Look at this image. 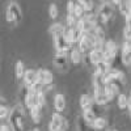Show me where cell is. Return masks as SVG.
Segmentation results:
<instances>
[{"label": "cell", "mask_w": 131, "mask_h": 131, "mask_svg": "<svg viewBox=\"0 0 131 131\" xmlns=\"http://www.w3.org/2000/svg\"><path fill=\"white\" fill-rule=\"evenodd\" d=\"M24 118L25 112L21 105H16L9 113L8 125L10 126L12 131H24Z\"/></svg>", "instance_id": "cell-1"}, {"label": "cell", "mask_w": 131, "mask_h": 131, "mask_svg": "<svg viewBox=\"0 0 131 131\" xmlns=\"http://www.w3.org/2000/svg\"><path fill=\"white\" fill-rule=\"evenodd\" d=\"M93 100L97 105L101 106L109 102L105 94V83L102 76H93Z\"/></svg>", "instance_id": "cell-2"}, {"label": "cell", "mask_w": 131, "mask_h": 131, "mask_svg": "<svg viewBox=\"0 0 131 131\" xmlns=\"http://www.w3.org/2000/svg\"><path fill=\"white\" fill-rule=\"evenodd\" d=\"M114 16V5L112 2H104L97 12V20L98 24H107Z\"/></svg>", "instance_id": "cell-3"}, {"label": "cell", "mask_w": 131, "mask_h": 131, "mask_svg": "<svg viewBox=\"0 0 131 131\" xmlns=\"http://www.w3.org/2000/svg\"><path fill=\"white\" fill-rule=\"evenodd\" d=\"M68 128V122L60 113H54L51 115V121L49 123V130L50 131H67Z\"/></svg>", "instance_id": "cell-4"}, {"label": "cell", "mask_w": 131, "mask_h": 131, "mask_svg": "<svg viewBox=\"0 0 131 131\" xmlns=\"http://www.w3.org/2000/svg\"><path fill=\"white\" fill-rule=\"evenodd\" d=\"M94 46H96V39L92 33L91 34H83L78 43V49L81 51V54L89 52L92 49H94Z\"/></svg>", "instance_id": "cell-5"}, {"label": "cell", "mask_w": 131, "mask_h": 131, "mask_svg": "<svg viewBox=\"0 0 131 131\" xmlns=\"http://www.w3.org/2000/svg\"><path fill=\"white\" fill-rule=\"evenodd\" d=\"M54 47H55L57 54H68V51L72 50V46L68 43L64 36L54 38Z\"/></svg>", "instance_id": "cell-6"}, {"label": "cell", "mask_w": 131, "mask_h": 131, "mask_svg": "<svg viewBox=\"0 0 131 131\" xmlns=\"http://www.w3.org/2000/svg\"><path fill=\"white\" fill-rule=\"evenodd\" d=\"M38 72V83L41 86H51L52 81H54V76L51 73V71L46 70V68H39L37 70Z\"/></svg>", "instance_id": "cell-7"}, {"label": "cell", "mask_w": 131, "mask_h": 131, "mask_svg": "<svg viewBox=\"0 0 131 131\" xmlns=\"http://www.w3.org/2000/svg\"><path fill=\"white\" fill-rule=\"evenodd\" d=\"M96 23H93V21H89L88 18H86L85 16L83 17V18H80L79 21H78V28L83 34H91V33L94 30V28H96Z\"/></svg>", "instance_id": "cell-8"}, {"label": "cell", "mask_w": 131, "mask_h": 131, "mask_svg": "<svg viewBox=\"0 0 131 131\" xmlns=\"http://www.w3.org/2000/svg\"><path fill=\"white\" fill-rule=\"evenodd\" d=\"M81 36H83V33H81L78 28L66 29V33H64V37H66V39L68 41V43H70L71 46L75 45V43H79Z\"/></svg>", "instance_id": "cell-9"}, {"label": "cell", "mask_w": 131, "mask_h": 131, "mask_svg": "<svg viewBox=\"0 0 131 131\" xmlns=\"http://www.w3.org/2000/svg\"><path fill=\"white\" fill-rule=\"evenodd\" d=\"M24 85L26 86H34L38 85V72L36 70H26L24 75Z\"/></svg>", "instance_id": "cell-10"}, {"label": "cell", "mask_w": 131, "mask_h": 131, "mask_svg": "<svg viewBox=\"0 0 131 131\" xmlns=\"http://www.w3.org/2000/svg\"><path fill=\"white\" fill-rule=\"evenodd\" d=\"M54 66L60 71H67L68 68V55L67 54H57L55 58L52 59Z\"/></svg>", "instance_id": "cell-11"}, {"label": "cell", "mask_w": 131, "mask_h": 131, "mask_svg": "<svg viewBox=\"0 0 131 131\" xmlns=\"http://www.w3.org/2000/svg\"><path fill=\"white\" fill-rule=\"evenodd\" d=\"M88 58H89V62L92 66H96L102 63L104 60V50L102 49H92L89 52H88Z\"/></svg>", "instance_id": "cell-12"}, {"label": "cell", "mask_w": 131, "mask_h": 131, "mask_svg": "<svg viewBox=\"0 0 131 131\" xmlns=\"http://www.w3.org/2000/svg\"><path fill=\"white\" fill-rule=\"evenodd\" d=\"M121 59L125 66H131V41H125L122 45Z\"/></svg>", "instance_id": "cell-13"}, {"label": "cell", "mask_w": 131, "mask_h": 131, "mask_svg": "<svg viewBox=\"0 0 131 131\" xmlns=\"http://www.w3.org/2000/svg\"><path fill=\"white\" fill-rule=\"evenodd\" d=\"M104 54L107 57H112L115 59L117 57V54H118V46H117V43L113 41V39H107L105 42V45H104Z\"/></svg>", "instance_id": "cell-14"}, {"label": "cell", "mask_w": 131, "mask_h": 131, "mask_svg": "<svg viewBox=\"0 0 131 131\" xmlns=\"http://www.w3.org/2000/svg\"><path fill=\"white\" fill-rule=\"evenodd\" d=\"M54 107H55V112L60 114L66 110V98L62 93H58L54 97Z\"/></svg>", "instance_id": "cell-15"}, {"label": "cell", "mask_w": 131, "mask_h": 131, "mask_svg": "<svg viewBox=\"0 0 131 131\" xmlns=\"http://www.w3.org/2000/svg\"><path fill=\"white\" fill-rule=\"evenodd\" d=\"M49 33L52 36V38H55V37H60V36H64V33H66V28L63 24H59V23H55V24H52L50 28H49Z\"/></svg>", "instance_id": "cell-16"}, {"label": "cell", "mask_w": 131, "mask_h": 131, "mask_svg": "<svg viewBox=\"0 0 131 131\" xmlns=\"http://www.w3.org/2000/svg\"><path fill=\"white\" fill-rule=\"evenodd\" d=\"M7 9H8L9 12L15 16V18H16L17 23H20L21 18H23V12H21V8H20V5H18L16 2H12V3H9V4H8Z\"/></svg>", "instance_id": "cell-17"}, {"label": "cell", "mask_w": 131, "mask_h": 131, "mask_svg": "<svg viewBox=\"0 0 131 131\" xmlns=\"http://www.w3.org/2000/svg\"><path fill=\"white\" fill-rule=\"evenodd\" d=\"M70 60L75 66H80L83 63V60H84V55L81 54V51L79 49H72L70 51Z\"/></svg>", "instance_id": "cell-18"}, {"label": "cell", "mask_w": 131, "mask_h": 131, "mask_svg": "<svg viewBox=\"0 0 131 131\" xmlns=\"http://www.w3.org/2000/svg\"><path fill=\"white\" fill-rule=\"evenodd\" d=\"M93 104H94V100H93V98H92L89 94L83 93V94L80 96V106H81V109H83V112L92 109Z\"/></svg>", "instance_id": "cell-19"}, {"label": "cell", "mask_w": 131, "mask_h": 131, "mask_svg": "<svg viewBox=\"0 0 131 131\" xmlns=\"http://www.w3.org/2000/svg\"><path fill=\"white\" fill-rule=\"evenodd\" d=\"M29 113L31 117V121L34 123H39L42 121V109L39 106H34V107L29 109Z\"/></svg>", "instance_id": "cell-20"}, {"label": "cell", "mask_w": 131, "mask_h": 131, "mask_svg": "<svg viewBox=\"0 0 131 131\" xmlns=\"http://www.w3.org/2000/svg\"><path fill=\"white\" fill-rule=\"evenodd\" d=\"M25 66L21 60H17L16 62V66H15V75H16V79L17 80H21L24 79V75H25Z\"/></svg>", "instance_id": "cell-21"}, {"label": "cell", "mask_w": 131, "mask_h": 131, "mask_svg": "<svg viewBox=\"0 0 131 131\" xmlns=\"http://www.w3.org/2000/svg\"><path fill=\"white\" fill-rule=\"evenodd\" d=\"M117 104H118V107L121 110H126L128 107V97L125 93H119L117 97Z\"/></svg>", "instance_id": "cell-22"}, {"label": "cell", "mask_w": 131, "mask_h": 131, "mask_svg": "<svg viewBox=\"0 0 131 131\" xmlns=\"http://www.w3.org/2000/svg\"><path fill=\"white\" fill-rule=\"evenodd\" d=\"M92 126H93V128L97 130V131H102V130L106 128V126H107V121H106L105 118H102V117H97V118H96V121L92 123Z\"/></svg>", "instance_id": "cell-23"}, {"label": "cell", "mask_w": 131, "mask_h": 131, "mask_svg": "<svg viewBox=\"0 0 131 131\" xmlns=\"http://www.w3.org/2000/svg\"><path fill=\"white\" fill-rule=\"evenodd\" d=\"M78 3L80 5H83V8L85 10V15L86 13H93V10H94V3H93V0H78Z\"/></svg>", "instance_id": "cell-24"}, {"label": "cell", "mask_w": 131, "mask_h": 131, "mask_svg": "<svg viewBox=\"0 0 131 131\" xmlns=\"http://www.w3.org/2000/svg\"><path fill=\"white\" fill-rule=\"evenodd\" d=\"M78 127H79V128H78L79 131H97V130L93 128V126H92L91 123L86 122L83 117L79 118V121H78Z\"/></svg>", "instance_id": "cell-25"}, {"label": "cell", "mask_w": 131, "mask_h": 131, "mask_svg": "<svg viewBox=\"0 0 131 131\" xmlns=\"http://www.w3.org/2000/svg\"><path fill=\"white\" fill-rule=\"evenodd\" d=\"M118 10H119V13L123 15L125 17L127 15L131 13V7H130V0H123V3L118 7Z\"/></svg>", "instance_id": "cell-26"}, {"label": "cell", "mask_w": 131, "mask_h": 131, "mask_svg": "<svg viewBox=\"0 0 131 131\" xmlns=\"http://www.w3.org/2000/svg\"><path fill=\"white\" fill-rule=\"evenodd\" d=\"M83 118H84L88 123H91V125H92V123L96 121L97 114L92 110V109H89V110H84V112H83Z\"/></svg>", "instance_id": "cell-27"}, {"label": "cell", "mask_w": 131, "mask_h": 131, "mask_svg": "<svg viewBox=\"0 0 131 131\" xmlns=\"http://www.w3.org/2000/svg\"><path fill=\"white\" fill-rule=\"evenodd\" d=\"M105 94H106V98H107V101L110 102L113 98L115 96H118V92L113 88L112 85H109V84H105Z\"/></svg>", "instance_id": "cell-28"}, {"label": "cell", "mask_w": 131, "mask_h": 131, "mask_svg": "<svg viewBox=\"0 0 131 131\" xmlns=\"http://www.w3.org/2000/svg\"><path fill=\"white\" fill-rule=\"evenodd\" d=\"M78 18L75 17V15H67L66 17V26L67 29H71V28H76L78 26Z\"/></svg>", "instance_id": "cell-29"}, {"label": "cell", "mask_w": 131, "mask_h": 131, "mask_svg": "<svg viewBox=\"0 0 131 131\" xmlns=\"http://www.w3.org/2000/svg\"><path fill=\"white\" fill-rule=\"evenodd\" d=\"M110 70L109 67H106V66L104 63H100V64H97L96 66V71H94V75L96 76H105L107 73V71Z\"/></svg>", "instance_id": "cell-30"}, {"label": "cell", "mask_w": 131, "mask_h": 131, "mask_svg": "<svg viewBox=\"0 0 131 131\" xmlns=\"http://www.w3.org/2000/svg\"><path fill=\"white\" fill-rule=\"evenodd\" d=\"M73 15H75V17L78 18V20L83 18V17L85 16V10H84L83 5H80L79 3H76V5H75V12H73Z\"/></svg>", "instance_id": "cell-31"}, {"label": "cell", "mask_w": 131, "mask_h": 131, "mask_svg": "<svg viewBox=\"0 0 131 131\" xmlns=\"http://www.w3.org/2000/svg\"><path fill=\"white\" fill-rule=\"evenodd\" d=\"M49 15H50V17L52 18V20H55L57 17H58V15H59V10H58V7H57V4H50V7H49Z\"/></svg>", "instance_id": "cell-32"}, {"label": "cell", "mask_w": 131, "mask_h": 131, "mask_svg": "<svg viewBox=\"0 0 131 131\" xmlns=\"http://www.w3.org/2000/svg\"><path fill=\"white\" fill-rule=\"evenodd\" d=\"M45 105H46V97H45V92H43V89H41V91L38 92V106L42 109Z\"/></svg>", "instance_id": "cell-33"}, {"label": "cell", "mask_w": 131, "mask_h": 131, "mask_svg": "<svg viewBox=\"0 0 131 131\" xmlns=\"http://www.w3.org/2000/svg\"><path fill=\"white\" fill-rule=\"evenodd\" d=\"M9 110H8V106H0V121L4 118H8L9 117Z\"/></svg>", "instance_id": "cell-34"}, {"label": "cell", "mask_w": 131, "mask_h": 131, "mask_svg": "<svg viewBox=\"0 0 131 131\" xmlns=\"http://www.w3.org/2000/svg\"><path fill=\"white\" fill-rule=\"evenodd\" d=\"M5 20H7V23H8V24H17V21H16L15 16L10 13L8 9L5 10Z\"/></svg>", "instance_id": "cell-35"}, {"label": "cell", "mask_w": 131, "mask_h": 131, "mask_svg": "<svg viewBox=\"0 0 131 131\" xmlns=\"http://www.w3.org/2000/svg\"><path fill=\"white\" fill-rule=\"evenodd\" d=\"M75 5H76V3L72 2V0H70V2L67 3V15H73V12H75Z\"/></svg>", "instance_id": "cell-36"}, {"label": "cell", "mask_w": 131, "mask_h": 131, "mask_svg": "<svg viewBox=\"0 0 131 131\" xmlns=\"http://www.w3.org/2000/svg\"><path fill=\"white\" fill-rule=\"evenodd\" d=\"M123 37H125L126 41H131V29L130 28L125 26V29H123Z\"/></svg>", "instance_id": "cell-37"}, {"label": "cell", "mask_w": 131, "mask_h": 131, "mask_svg": "<svg viewBox=\"0 0 131 131\" xmlns=\"http://www.w3.org/2000/svg\"><path fill=\"white\" fill-rule=\"evenodd\" d=\"M125 20H126V26L131 29V13H130V15H127V16L125 17Z\"/></svg>", "instance_id": "cell-38"}, {"label": "cell", "mask_w": 131, "mask_h": 131, "mask_svg": "<svg viewBox=\"0 0 131 131\" xmlns=\"http://www.w3.org/2000/svg\"><path fill=\"white\" fill-rule=\"evenodd\" d=\"M0 131H12V128H10L9 125H2L0 126Z\"/></svg>", "instance_id": "cell-39"}, {"label": "cell", "mask_w": 131, "mask_h": 131, "mask_svg": "<svg viewBox=\"0 0 131 131\" xmlns=\"http://www.w3.org/2000/svg\"><path fill=\"white\" fill-rule=\"evenodd\" d=\"M0 106H8L7 100H5L4 97H2V96H0Z\"/></svg>", "instance_id": "cell-40"}, {"label": "cell", "mask_w": 131, "mask_h": 131, "mask_svg": "<svg viewBox=\"0 0 131 131\" xmlns=\"http://www.w3.org/2000/svg\"><path fill=\"white\" fill-rule=\"evenodd\" d=\"M122 3H123V0H112V4L115 5V7H119Z\"/></svg>", "instance_id": "cell-41"}, {"label": "cell", "mask_w": 131, "mask_h": 131, "mask_svg": "<svg viewBox=\"0 0 131 131\" xmlns=\"http://www.w3.org/2000/svg\"><path fill=\"white\" fill-rule=\"evenodd\" d=\"M127 109H128V113H130V115H131V102H128V107H127Z\"/></svg>", "instance_id": "cell-42"}, {"label": "cell", "mask_w": 131, "mask_h": 131, "mask_svg": "<svg viewBox=\"0 0 131 131\" xmlns=\"http://www.w3.org/2000/svg\"><path fill=\"white\" fill-rule=\"evenodd\" d=\"M31 131H41V130H39V128H33Z\"/></svg>", "instance_id": "cell-43"}, {"label": "cell", "mask_w": 131, "mask_h": 131, "mask_svg": "<svg viewBox=\"0 0 131 131\" xmlns=\"http://www.w3.org/2000/svg\"><path fill=\"white\" fill-rule=\"evenodd\" d=\"M128 98H130V100H131V92H130V97H128Z\"/></svg>", "instance_id": "cell-44"}, {"label": "cell", "mask_w": 131, "mask_h": 131, "mask_svg": "<svg viewBox=\"0 0 131 131\" xmlns=\"http://www.w3.org/2000/svg\"><path fill=\"white\" fill-rule=\"evenodd\" d=\"M128 102H131V100H130V98H128Z\"/></svg>", "instance_id": "cell-45"}, {"label": "cell", "mask_w": 131, "mask_h": 131, "mask_svg": "<svg viewBox=\"0 0 131 131\" xmlns=\"http://www.w3.org/2000/svg\"><path fill=\"white\" fill-rule=\"evenodd\" d=\"M130 7H131V0H130Z\"/></svg>", "instance_id": "cell-46"}, {"label": "cell", "mask_w": 131, "mask_h": 131, "mask_svg": "<svg viewBox=\"0 0 131 131\" xmlns=\"http://www.w3.org/2000/svg\"><path fill=\"white\" fill-rule=\"evenodd\" d=\"M112 131H117V130H112Z\"/></svg>", "instance_id": "cell-47"}, {"label": "cell", "mask_w": 131, "mask_h": 131, "mask_svg": "<svg viewBox=\"0 0 131 131\" xmlns=\"http://www.w3.org/2000/svg\"><path fill=\"white\" fill-rule=\"evenodd\" d=\"M0 126H2V125H0Z\"/></svg>", "instance_id": "cell-48"}]
</instances>
